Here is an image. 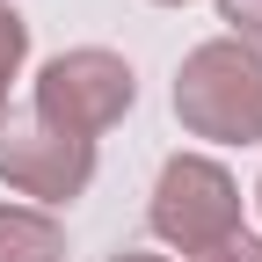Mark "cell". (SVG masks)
<instances>
[{
    "label": "cell",
    "instance_id": "cell-1",
    "mask_svg": "<svg viewBox=\"0 0 262 262\" xmlns=\"http://www.w3.org/2000/svg\"><path fill=\"white\" fill-rule=\"evenodd\" d=\"M175 117L189 139L255 146L262 139V51L241 37H204L175 66Z\"/></svg>",
    "mask_w": 262,
    "mask_h": 262
},
{
    "label": "cell",
    "instance_id": "cell-2",
    "mask_svg": "<svg viewBox=\"0 0 262 262\" xmlns=\"http://www.w3.org/2000/svg\"><path fill=\"white\" fill-rule=\"evenodd\" d=\"M29 102H37V124L58 131V139H102L131 117L139 102V73H131L124 51H102V44H80V51H58L44 58L37 88H29Z\"/></svg>",
    "mask_w": 262,
    "mask_h": 262
},
{
    "label": "cell",
    "instance_id": "cell-3",
    "mask_svg": "<svg viewBox=\"0 0 262 262\" xmlns=\"http://www.w3.org/2000/svg\"><path fill=\"white\" fill-rule=\"evenodd\" d=\"M146 226H153V241H168L189 262L196 248L241 233V182L226 175V160H211V153H168L160 175H153Z\"/></svg>",
    "mask_w": 262,
    "mask_h": 262
},
{
    "label": "cell",
    "instance_id": "cell-4",
    "mask_svg": "<svg viewBox=\"0 0 262 262\" xmlns=\"http://www.w3.org/2000/svg\"><path fill=\"white\" fill-rule=\"evenodd\" d=\"M0 182L15 196H29L37 211H58L88 196L95 182V146L88 139H58V131H0Z\"/></svg>",
    "mask_w": 262,
    "mask_h": 262
},
{
    "label": "cell",
    "instance_id": "cell-5",
    "mask_svg": "<svg viewBox=\"0 0 262 262\" xmlns=\"http://www.w3.org/2000/svg\"><path fill=\"white\" fill-rule=\"evenodd\" d=\"M0 262H66V226L37 204H0Z\"/></svg>",
    "mask_w": 262,
    "mask_h": 262
},
{
    "label": "cell",
    "instance_id": "cell-6",
    "mask_svg": "<svg viewBox=\"0 0 262 262\" xmlns=\"http://www.w3.org/2000/svg\"><path fill=\"white\" fill-rule=\"evenodd\" d=\"M29 58V22L0 0V131H8V95H15V73Z\"/></svg>",
    "mask_w": 262,
    "mask_h": 262
},
{
    "label": "cell",
    "instance_id": "cell-7",
    "mask_svg": "<svg viewBox=\"0 0 262 262\" xmlns=\"http://www.w3.org/2000/svg\"><path fill=\"white\" fill-rule=\"evenodd\" d=\"M219 22H226V37L262 51V0H219Z\"/></svg>",
    "mask_w": 262,
    "mask_h": 262
},
{
    "label": "cell",
    "instance_id": "cell-8",
    "mask_svg": "<svg viewBox=\"0 0 262 262\" xmlns=\"http://www.w3.org/2000/svg\"><path fill=\"white\" fill-rule=\"evenodd\" d=\"M189 262H262V233H226V241H211V248H196Z\"/></svg>",
    "mask_w": 262,
    "mask_h": 262
},
{
    "label": "cell",
    "instance_id": "cell-9",
    "mask_svg": "<svg viewBox=\"0 0 262 262\" xmlns=\"http://www.w3.org/2000/svg\"><path fill=\"white\" fill-rule=\"evenodd\" d=\"M110 262H175V255H146V248H117Z\"/></svg>",
    "mask_w": 262,
    "mask_h": 262
},
{
    "label": "cell",
    "instance_id": "cell-10",
    "mask_svg": "<svg viewBox=\"0 0 262 262\" xmlns=\"http://www.w3.org/2000/svg\"><path fill=\"white\" fill-rule=\"evenodd\" d=\"M160 8H189V0H160Z\"/></svg>",
    "mask_w": 262,
    "mask_h": 262
},
{
    "label": "cell",
    "instance_id": "cell-11",
    "mask_svg": "<svg viewBox=\"0 0 262 262\" xmlns=\"http://www.w3.org/2000/svg\"><path fill=\"white\" fill-rule=\"evenodd\" d=\"M255 204H262V182H255Z\"/></svg>",
    "mask_w": 262,
    "mask_h": 262
}]
</instances>
